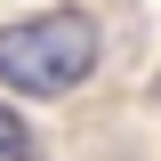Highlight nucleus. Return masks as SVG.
Returning <instances> with one entry per match:
<instances>
[{"mask_svg": "<svg viewBox=\"0 0 161 161\" xmlns=\"http://www.w3.org/2000/svg\"><path fill=\"white\" fill-rule=\"evenodd\" d=\"M0 161H40V145H32V129H24L8 105H0Z\"/></svg>", "mask_w": 161, "mask_h": 161, "instance_id": "2", "label": "nucleus"}, {"mask_svg": "<svg viewBox=\"0 0 161 161\" xmlns=\"http://www.w3.org/2000/svg\"><path fill=\"white\" fill-rule=\"evenodd\" d=\"M97 73V24L80 8H57V16H24L0 24V80L24 89V97H64Z\"/></svg>", "mask_w": 161, "mask_h": 161, "instance_id": "1", "label": "nucleus"}]
</instances>
